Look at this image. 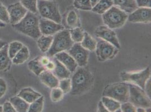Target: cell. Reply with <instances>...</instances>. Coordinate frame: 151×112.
Masks as SVG:
<instances>
[{
	"label": "cell",
	"instance_id": "obj_39",
	"mask_svg": "<svg viewBox=\"0 0 151 112\" xmlns=\"http://www.w3.org/2000/svg\"><path fill=\"white\" fill-rule=\"evenodd\" d=\"M138 7L151 8V0H135Z\"/></svg>",
	"mask_w": 151,
	"mask_h": 112
},
{
	"label": "cell",
	"instance_id": "obj_22",
	"mask_svg": "<svg viewBox=\"0 0 151 112\" xmlns=\"http://www.w3.org/2000/svg\"><path fill=\"white\" fill-rule=\"evenodd\" d=\"M29 58V51L28 48L25 46L22 48L12 60V63L16 65H20L25 63Z\"/></svg>",
	"mask_w": 151,
	"mask_h": 112
},
{
	"label": "cell",
	"instance_id": "obj_27",
	"mask_svg": "<svg viewBox=\"0 0 151 112\" xmlns=\"http://www.w3.org/2000/svg\"><path fill=\"white\" fill-rule=\"evenodd\" d=\"M96 42L91 37L88 33H84V37L81 42L82 47L90 51H93L95 50L96 46Z\"/></svg>",
	"mask_w": 151,
	"mask_h": 112
},
{
	"label": "cell",
	"instance_id": "obj_36",
	"mask_svg": "<svg viewBox=\"0 0 151 112\" xmlns=\"http://www.w3.org/2000/svg\"><path fill=\"white\" fill-rule=\"evenodd\" d=\"M0 21L5 24L10 23L9 15L7 9L1 2H0Z\"/></svg>",
	"mask_w": 151,
	"mask_h": 112
},
{
	"label": "cell",
	"instance_id": "obj_3",
	"mask_svg": "<svg viewBox=\"0 0 151 112\" xmlns=\"http://www.w3.org/2000/svg\"><path fill=\"white\" fill-rule=\"evenodd\" d=\"M73 44L69 30L63 29L58 31L53 37L52 44L47 51V55L53 57L58 53L69 50Z\"/></svg>",
	"mask_w": 151,
	"mask_h": 112
},
{
	"label": "cell",
	"instance_id": "obj_10",
	"mask_svg": "<svg viewBox=\"0 0 151 112\" xmlns=\"http://www.w3.org/2000/svg\"><path fill=\"white\" fill-rule=\"evenodd\" d=\"M95 50L98 60L105 61L113 56L115 47L104 40H101L96 43Z\"/></svg>",
	"mask_w": 151,
	"mask_h": 112
},
{
	"label": "cell",
	"instance_id": "obj_15",
	"mask_svg": "<svg viewBox=\"0 0 151 112\" xmlns=\"http://www.w3.org/2000/svg\"><path fill=\"white\" fill-rule=\"evenodd\" d=\"M55 58L69 70L70 72H74L78 66L73 58L66 52H61L55 55Z\"/></svg>",
	"mask_w": 151,
	"mask_h": 112
},
{
	"label": "cell",
	"instance_id": "obj_6",
	"mask_svg": "<svg viewBox=\"0 0 151 112\" xmlns=\"http://www.w3.org/2000/svg\"><path fill=\"white\" fill-rule=\"evenodd\" d=\"M103 96H107L123 103L129 101V87L124 83L114 84L108 86L103 91Z\"/></svg>",
	"mask_w": 151,
	"mask_h": 112
},
{
	"label": "cell",
	"instance_id": "obj_28",
	"mask_svg": "<svg viewBox=\"0 0 151 112\" xmlns=\"http://www.w3.org/2000/svg\"><path fill=\"white\" fill-rule=\"evenodd\" d=\"M44 104V98L41 96L37 99L29 104V106L28 110L29 112H41L42 111Z\"/></svg>",
	"mask_w": 151,
	"mask_h": 112
},
{
	"label": "cell",
	"instance_id": "obj_13",
	"mask_svg": "<svg viewBox=\"0 0 151 112\" xmlns=\"http://www.w3.org/2000/svg\"><path fill=\"white\" fill-rule=\"evenodd\" d=\"M95 35L103 40L112 44L116 48L120 49V44L115 32L107 26H101L95 31Z\"/></svg>",
	"mask_w": 151,
	"mask_h": 112
},
{
	"label": "cell",
	"instance_id": "obj_34",
	"mask_svg": "<svg viewBox=\"0 0 151 112\" xmlns=\"http://www.w3.org/2000/svg\"><path fill=\"white\" fill-rule=\"evenodd\" d=\"M63 91L59 87L52 88L51 92L50 98L53 102H58L63 99Z\"/></svg>",
	"mask_w": 151,
	"mask_h": 112
},
{
	"label": "cell",
	"instance_id": "obj_16",
	"mask_svg": "<svg viewBox=\"0 0 151 112\" xmlns=\"http://www.w3.org/2000/svg\"><path fill=\"white\" fill-rule=\"evenodd\" d=\"M38 76L40 77L41 81L47 86L50 88H54L59 86V79L50 71L46 69Z\"/></svg>",
	"mask_w": 151,
	"mask_h": 112
},
{
	"label": "cell",
	"instance_id": "obj_37",
	"mask_svg": "<svg viewBox=\"0 0 151 112\" xmlns=\"http://www.w3.org/2000/svg\"><path fill=\"white\" fill-rule=\"evenodd\" d=\"M120 108L122 112H137V107L132 104L130 101H126L122 103L120 106Z\"/></svg>",
	"mask_w": 151,
	"mask_h": 112
},
{
	"label": "cell",
	"instance_id": "obj_9",
	"mask_svg": "<svg viewBox=\"0 0 151 112\" xmlns=\"http://www.w3.org/2000/svg\"><path fill=\"white\" fill-rule=\"evenodd\" d=\"M68 53L72 56L80 67H85L88 62L89 52L80 43L74 44L68 50Z\"/></svg>",
	"mask_w": 151,
	"mask_h": 112
},
{
	"label": "cell",
	"instance_id": "obj_41",
	"mask_svg": "<svg viewBox=\"0 0 151 112\" xmlns=\"http://www.w3.org/2000/svg\"><path fill=\"white\" fill-rule=\"evenodd\" d=\"M144 90L148 96L151 99V79H148L147 81Z\"/></svg>",
	"mask_w": 151,
	"mask_h": 112
},
{
	"label": "cell",
	"instance_id": "obj_30",
	"mask_svg": "<svg viewBox=\"0 0 151 112\" xmlns=\"http://www.w3.org/2000/svg\"><path fill=\"white\" fill-rule=\"evenodd\" d=\"M20 2L28 11L34 13H37V0H20Z\"/></svg>",
	"mask_w": 151,
	"mask_h": 112
},
{
	"label": "cell",
	"instance_id": "obj_12",
	"mask_svg": "<svg viewBox=\"0 0 151 112\" xmlns=\"http://www.w3.org/2000/svg\"><path fill=\"white\" fill-rule=\"evenodd\" d=\"M39 28L41 34L46 36H52L58 31L64 29V27L60 24L44 18L39 20Z\"/></svg>",
	"mask_w": 151,
	"mask_h": 112
},
{
	"label": "cell",
	"instance_id": "obj_7",
	"mask_svg": "<svg viewBox=\"0 0 151 112\" xmlns=\"http://www.w3.org/2000/svg\"><path fill=\"white\" fill-rule=\"evenodd\" d=\"M129 101L135 107L149 108L151 106V100L145 90L138 86L129 84Z\"/></svg>",
	"mask_w": 151,
	"mask_h": 112
},
{
	"label": "cell",
	"instance_id": "obj_33",
	"mask_svg": "<svg viewBox=\"0 0 151 112\" xmlns=\"http://www.w3.org/2000/svg\"><path fill=\"white\" fill-rule=\"evenodd\" d=\"M67 23L69 27L72 28L78 27V18L75 11L72 10L69 12L67 18Z\"/></svg>",
	"mask_w": 151,
	"mask_h": 112
},
{
	"label": "cell",
	"instance_id": "obj_2",
	"mask_svg": "<svg viewBox=\"0 0 151 112\" xmlns=\"http://www.w3.org/2000/svg\"><path fill=\"white\" fill-rule=\"evenodd\" d=\"M16 31L27 36L38 39L41 35L39 28V19L34 13L28 11L18 23L12 25Z\"/></svg>",
	"mask_w": 151,
	"mask_h": 112
},
{
	"label": "cell",
	"instance_id": "obj_8",
	"mask_svg": "<svg viewBox=\"0 0 151 112\" xmlns=\"http://www.w3.org/2000/svg\"><path fill=\"white\" fill-rule=\"evenodd\" d=\"M151 77V70L147 67L142 71L137 72H122L121 77L122 81L136 85L139 87L145 89V85Z\"/></svg>",
	"mask_w": 151,
	"mask_h": 112
},
{
	"label": "cell",
	"instance_id": "obj_23",
	"mask_svg": "<svg viewBox=\"0 0 151 112\" xmlns=\"http://www.w3.org/2000/svg\"><path fill=\"white\" fill-rule=\"evenodd\" d=\"M53 40V37L51 35L46 36V35H41L40 37L38 38L37 44L38 47L40 50L43 52L46 53L47 52L52 43Z\"/></svg>",
	"mask_w": 151,
	"mask_h": 112
},
{
	"label": "cell",
	"instance_id": "obj_20",
	"mask_svg": "<svg viewBox=\"0 0 151 112\" xmlns=\"http://www.w3.org/2000/svg\"><path fill=\"white\" fill-rule=\"evenodd\" d=\"M10 102L12 103L16 112H28L29 104L19 96L17 95L10 99Z\"/></svg>",
	"mask_w": 151,
	"mask_h": 112
},
{
	"label": "cell",
	"instance_id": "obj_19",
	"mask_svg": "<svg viewBox=\"0 0 151 112\" xmlns=\"http://www.w3.org/2000/svg\"><path fill=\"white\" fill-rule=\"evenodd\" d=\"M17 95L24 100L29 104H31L39 98L41 96V94L34 90L31 87H25L22 89Z\"/></svg>",
	"mask_w": 151,
	"mask_h": 112
},
{
	"label": "cell",
	"instance_id": "obj_18",
	"mask_svg": "<svg viewBox=\"0 0 151 112\" xmlns=\"http://www.w3.org/2000/svg\"><path fill=\"white\" fill-rule=\"evenodd\" d=\"M12 61L8 54V44H6L0 50V72L9 71L12 66Z\"/></svg>",
	"mask_w": 151,
	"mask_h": 112
},
{
	"label": "cell",
	"instance_id": "obj_14",
	"mask_svg": "<svg viewBox=\"0 0 151 112\" xmlns=\"http://www.w3.org/2000/svg\"><path fill=\"white\" fill-rule=\"evenodd\" d=\"M128 20L132 23L151 22V8L139 7L128 15Z\"/></svg>",
	"mask_w": 151,
	"mask_h": 112
},
{
	"label": "cell",
	"instance_id": "obj_26",
	"mask_svg": "<svg viewBox=\"0 0 151 112\" xmlns=\"http://www.w3.org/2000/svg\"><path fill=\"white\" fill-rule=\"evenodd\" d=\"M101 101L107 108L108 112H116L117 109L120 108L121 106L120 102L107 96H103L102 98Z\"/></svg>",
	"mask_w": 151,
	"mask_h": 112
},
{
	"label": "cell",
	"instance_id": "obj_46",
	"mask_svg": "<svg viewBox=\"0 0 151 112\" xmlns=\"http://www.w3.org/2000/svg\"><path fill=\"white\" fill-rule=\"evenodd\" d=\"M99 1H100V0H90V3H91L92 8L94 6H95L96 4L98 2H99Z\"/></svg>",
	"mask_w": 151,
	"mask_h": 112
},
{
	"label": "cell",
	"instance_id": "obj_17",
	"mask_svg": "<svg viewBox=\"0 0 151 112\" xmlns=\"http://www.w3.org/2000/svg\"><path fill=\"white\" fill-rule=\"evenodd\" d=\"M113 5L126 13H131L138 7L135 0H112Z\"/></svg>",
	"mask_w": 151,
	"mask_h": 112
},
{
	"label": "cell",
	"instance_id": "obj_29",
	"mask_svg": "<svg viewBox=\"0 0 151 112\" xmlns=\"http://www.w3.org/2000/svg\"><path fill=\"white\" fill-rule=\"evenodd\" d=\"M23 45L22 43L18 41H14L8 45V54L12 60L22 49Z\"/></svg>",
	"mask_w": 151,
	"mask_h": 112
},
{
	"label": "cell",
	"instance_id": "obj_4",
	"mask_svg": "<svg viewBox=\"0 0 151 112\" xmlns=\"http://www.w3.org/2000/svg\"><path fill=\"white\" fill-rule=\"evenodd\" d=\"M104 24L111 29L123 26L128 18L127 13L116 6H112L106 12L103 13Z\"/></svg>",
	"mask_w": 151,
	"mask_h": 112
},
{
	"label": "cell",
	"instance_id": "obj_21",
	"mask_svg": "<svg viewBox=\"0 0 151 112\" xmlns=\"http://www.w3.org/2000/svg\"><path fill=\"white\" fill-rule=\"evenodd\" d=\"M55 67L54 69V75L59 80H62L64 79L69 78L70 76V72L67 69L63 64L60 62L56 58L55 59Z\"/></svg>",
	"mask_w": 151,
	"mask_h": 112
},
{
	"label": "cell",
	"instance_id": "obj_24",
	"mask_svg": "<svg viewBox=\"0 0 151 112\" xmlns=\"http://www.w3.org/2000/svg\"><path fill=\"white\" fill-rule=\"evenodd\" d=\"M112 0H100L96 5L93 7L91 10L95 13L99 14H103L111 7L113 6Z\"/></svg>",
	"mask_w": 151,
	"mask_h": 112
},
{
	"label": "cell",
	"instance_id": "obj_11",
	"mask_svg": "<svg viewBox=\"0 0 151 112\" xmlns=\"http://www.w3.org/2000/svg\"><path fill=\"white\" fill-rule=\"evenodd\" d=\"M7 9L9 15L10 23L12 25L18 23L21 20L23 19L28 12V10L20 2L10 5Z\"/></svg>",
	"mask_w": 151,
	"mask_h": 112
},
{
	"label": "cell",
	"instance_id": "obj_48",
	"mask_svg": "<svg viewBox=\"0 0 151 112\" xmlns=\"http://www.w3.org/2000/svg\"><path fill=\"white\" fill-rule=\"evenodd\" d=\"M6 26V24L4 23H2L0 21V28H4Z\"/></svg>",
	"mask_w": 151,
	"mask_h": 112
},
{
	"label": "cell",
	"instance_id": "obj_49",
	"mask_svg": "<svg viewBox=\"0 0 151 112\" xmlns=\"http://www.w3.org/2000/svg\"><path fill=\"white\" fill-rule=\"evenodd\" d=\"M2 112V106L0 105V112Z\"/></svg>",
	"mask_w": 151,
	"mask_h": 112
},
{
	"label": "cell",
	"instance_id": "obj_35",
	"mask_svg": "<svg viewBox=\"0 0 151 112\" xmlns=\"http://www.w3.org/2000/svg\"><path fill=\"white\" fill-rule=\"evenodd\" d=\"M58 87L63 91L64 94L68 93L71 89V79L67 78L60 80Z\"/></svg>",
	"mask_w": 151,
	"mask_h": 112
},
{
	"label": "cell",
	"instance_id": "obj_32",
	"mask_svg": "<svg viewBox=\"0 0 151 112\" xmlns=\"http://www.w3.org/2000/svg\"><path fill=\"white\" fill-rule=\"evenodd\" d=\"M73 5L76 9L82 10L89 11L92 9L90 0H75Z\"/></svg>",
	"mask_w": 151,
	"mask_h": 112
},
{
	"label": "cell",
	"instance_id": "obj_42",
	"mask_svg": "<svg viewBox=\"0 0 151 112\" xmlns=\"http://www.w3.org/2000/svg\"><path fill=\"white\" fill-rule=\"evenodd\" d=\"M55 62L50 61L48 63L46 66H45V69L46 70H49V71H54V69H55Z\"/></svg>",
	"mask_w": 151,
	"mask_h": 112
},
{
	"label": "cell",
	"instance_id": "obj_43",
	"mask_svg": "<svg viewBox=\"0 0 151 112\" xmlns=\"http://www.w3.org/2000/svg\"><path fill=\"white\" fill-rule=\"evenodd\" d=\"M98 112H108L106 106L103 104L101 101H100L98 104Z\"/></svg>",
	"mask_w": 151,
	"mask_h": 112
},
{
	"label": "cell",
	"instance_id": "obj_47",
	"mask_svg": "<svg viewBox=\"0 0 151 112\" xmlns=\"http://www.w3.org/2000/svg\"><path fill=\"white\" fill-rule=\"evenodd\" d=\"M145 108H141V107H139L137 109V112H145Z\"/></svg>",
	"mask_w": 151,
	"mask_h": 112
},
{
	"label": "cell",
	"instance_id": "obj_38",
	"mask_svg": "<svg viewBox=\"0 0 151 112\" xmlns=\"http://www.w3.org/2000/svg\"><path fill=\"white\" fill-rule=\"evenodd\" d=\"M7 85L6 81L3 78L0 77V99L2 98L6 93Z\"/></svg>",
	"mask_w": 151,
	"mask_h": 112
},
{
	"label": "cell",
	"instance_id": "obj_5",
	"mask_svg": "<svg viewBox=\"0 0 151 112\" xmlns=\"http://www.w3.org/2000/svg\"><path fill=\"white\" fill-rule=\"evenodd\" d=\"M37 8L42 18L60 24L62 17L57 3L53 0H37Z\"/></svg>",
	"mask_w": 151,
	"mask_h": 112
},
{
	"label": "cell",
	"instance_id": "obj_44",
	"mask_svg": "<svg viewBox=\"0 0 151 112\" xmlns=\"http://www.w3.org/2000/svg\"><path fill=\"white\" fill-rule=\"evenodd\" d=\"M40 61L45 67V66L50 62V60L47 57H40Z\"/></svg>",
	"mask_w": 151,
	"mask_h": 112
},
{
	"label": "cell",
	"instance_id": "obj_45",
	"mask_svg": "<svg viewBox=\"0 0 151 112\" xmlns=\"http://www.w3.org/2000/svg\"><path fill=\"white\" fill-rule=\"evenodd\" d=\"M6 44L7 43L5 41H4L2 39H0V50H1Z\"/></svg>",
	"mask_w": 151,
	"mask_h": 112
},
{
	"label": "cell",
	"instance_id": "obj_40",
	"mask_svg": "<svg viewBox=\"0 0 151 112\" xmlns=\"http://www.w3.org/2000/svg\"><path fill=\"white\" fill-rule=\"evenodd\" d=\"M2 112H16L15 108L10 101H7L2 106Z\"/></svg>",
	"mask_w": 151,
	"mask_h": 112
},
{
	"label": "cell",
	"instance_id": "obj_31",
	"mask_svg": "<svg viewBox=\"0 0 151 112\" xmlns=\"http://www.w3.org/2000/svg\"><path fill=\"white\" fill-rule=\"evenodd\" d=\"M70 32V35L72 40L75 43H81L84 37V33L78 28H75Z\"/></svg>",
	"mask_w": 151,
	"mask_h": 112
},
{
	"label": "cell",
	"instance_id": "obj_25",
	"mask_svg": "<svg viewBox=\"0 0 151 112\" xmlns=\"http://www.w3.org/2000/svg\"><path fill=\"white\" fill-rule=\"evenodd\" d=\"M28 67L32 72L36 76H39L44 71L46 70L44 66L40 61V57L33 60L28 63Z\"/></svg>",
	"mask_w": 151,
	"mask_h": 112
},
{
	"label": "cell",
	"instance_id": "obj_1",
	"mask_svg": "<svg viewBox=\"0 0 151 112\" xmlns=\"http://www.w3.org/2000/svg\"><path fill=\"white\" fill-rule=\"evenodd\" d=\"M71 79L70 93L72 95H80L86 93L94 82V77L88 69L80 67L75 71Z\"/></svg>",
	"mask_w": 151,
	"mask_h": 112
}]
</instances>
